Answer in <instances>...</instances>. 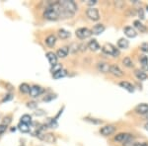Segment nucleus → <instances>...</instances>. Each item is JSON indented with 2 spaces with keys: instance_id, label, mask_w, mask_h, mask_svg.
Segmentation results:
<instances>
[{
  "instance_id": "nucleus-1",
  "label": "nucleus",
  "mask_w": 148,
  "mask_h": 146,
  "mask_svg": "<svg viewBox=\"0 0 148 146\" xmlns=\"http://www.w3.org/2000/svg\"><path fill=\"white\" fill-rule=\"evenodd\" d=\"M58 2L61 5V7L63 8L64 11L74 16V14L77 11V5H76L75 2L71 1V0H61V1H58Z\"/></svg>"
},
{
  "instance_id": "nucleus-2",
  "label": "nucleus",
  "mask_w": 148,
  "mask_h": 146,
  "mask_svg": "<svg viewBox=\"0 0 148 146\" xmlns=\"http://www.w3.org/2000/svg\"><path fill=\"white\" fill-rule=\"evenodd\" d=\"M102 51L107 56H111L113 57H118L120 56V51L112 44H105L102 47Z\"/></svg>"
},
{
  "instance_id": "nucleus-3",
  "label": "nucleus",
  "mask_w": 148,
  "mask_h": 146,
  "mask_svg": "<svg viewBox=\"0 0 148 146\" xmlns=\"http://www.w3.org/2000/svg\"><path fill=\"white\" fill-rule=\"evenodd\" d=\"M75 35H76V37H77L78 39L85 40V39L90 38L93 34H92L91 30H89L88 28H80V29H78V30H76Z\"/></svg>"
},
{
  "instance_id": "nucleus-4",
  "label": "nucleus",
  "mask_w": 148,
  "mask_h": 146,
  "mask_svg": "<svg viewBox=\"0 0 148 146\" xmlns=\"http://www.w3.org/2000/svg\"><path fill=\"white\" fill-rule=\"evenodd\" d=\"M133 139V135H131L130 133H119L114 136V140L118 141V142H123V143H126L130 142V141H132Z\"/></svg>"
},
{
  "instance_id": "nucleus-5",
  "label": "nucleus",
  "mask_w": 148,
  "mask_h": 146,
  "mask_svg": "<svg viewBox=\"0 0 148 146\" xmlns=\"http://www.w3.org/2000/svg\"><path fill=\"white\" fill-rule=\"evenodd\" d=\"M86 15H87V17L92 21H98L100 19L99 10H98L97 8H94V7H90L89 9H87Z\"/></svg>"
},
{
  "instance_id": "nucleus-6",
  "label": "nucleus",
  "mask_w": 148,
  "mask_h": 146,
  "mask_svg": "<svg viewBox=\"0 0 148 146\" xmlns=\"http://www.w3.org/2000/svg\"><path fill=\"white\" fill-rule=\"evenodd\" d=\"M114 131H116V126H114V125H111V124L103 126V127L100 129V133H101L102 135H104V136L112 135L114 132Z\"/></svg>"
},
{
  "instance_id": "nucleus-7",
  "label": "nucleus",
  "mask_w": 148,
  "mask_h": 146,
  "mask_svg": "<svg viewBox=\"0 0 148 146\" xmlns=\"http://www.w3.org/2000/svg\"><path fill=\"white\" fill-rule=\"evenodd\" d=\"M44 93V89H42V87H40V86H32L31 87V90H30V93H29V95H30V97L32 98H38L39 96H40Z\"/></svg>"
},
{
  "instance_id": "nucleus-8",
  "label": "nucleus",
  "mask_w": 148,
  "mask_h": 146,
  "mask_svg": "<svg viewBox=\"0 0 148 146\" xmlns=\"http://www.w3.org/2000/svg\"><path fill=\"white\" fill-rule=\"evenodd\" d=\"M110 73H112L114 76H116V77H123V75H125V73L123 72V70L119 67L118 65H116V64H113V65H111V68H110Z\"/></svg>"
},
{
  "instance_id": "nucleus-9",
  "label": "nucleus",
  "mask_w": 148,
  "mask_h": 146,
  "mask_svg": "<svg viewBox=\"0 0 148 146\" xmlns=\"http://www.w3.org/2000/svg\"><path fill=\"white\" fill-rule=\"evenodd\" d=\"M134 111H135V112H137V114H148V104H144V103H142V104L137 105V106L135 107Z\"/></svg>"
},
{
  "instance_id": "nucleus-10",
  "label": "nucleus",
  "mask_w": 148,
  "mask_h": 146,
  "mask_svg": "<svg viewBox=\"0 0 148 146\" xmlns=\"http://www.w3.org/2000/svg\"><path fill=\"white\" fill-rule=\"evenodd\" d=\"M110 68H111V65L107 62H99L97 64V69L102 73H108L110 72Z\"/></svg>"
},
{
  "instance_id": "nucleus-11",
  "label": "nucleus",
  "mask_w": 148,
  "mask_h": 146,
  "mask_svg": "<svg viewBox=\"0 0 148 146\" xmlns=\"http://www.w3.org/2000/svg\"><path fill=\"white\" fill-rule=\"evenodd\" d=\"M46 56L51 66L56 65L57 63V58H58V57H57L56 53H54V52H52V51H49V52H47Z\"/></svg>"
},
{
  "instance_id": "nucleus-12",
  "label": "nucleus",
  "mask_w": 148,
  "mask_h": 146,
  "mask_svg": "<svg viewBox=\"0 0 148 146\" xmlns=\"http://www.w3.org/2000/svg\"><path fill=\"white\" fill-rule=\"evenodd\" d=\"M69 53V47H59L56 51V56L59 58H64L68 56Z\"/></svg>"
},
{
  "instance_id": "nucleus-13",
  "label": "nucleus",
  "mask_w": 148,
  "mask_h": 146,
  "mask_svg": "<svg viewBox=\"0 0 148 146\" xmlns=\"http://www.w3.org/2000/svg\"><path fill=\"white\" fill-rule=\"evenodd\" d=\"M123 32H125V35L127 38H135L137 35L136 31H135L132 27H130V26L123 29Z\"/></svg>"
},
{
  "instance_id": "nucleus-14",
  "label": "nucleus",
  "mask_w": 148,
  "mask_h": 146,
  "mask_svg": "<svg viewBox=\"0 0 148 146\" xmlns=\"http://www.w3.org/2000/svg\"><path fill=\"white\" fill-rule=\"evenodd\" d=\"M105 31V26L103 24H97L92 28L91 32L93 35H100Z\"/></svg>"
},
{
  "instance_id": "nucleus-15",
  "label": "nucleus",
  "mask_w": 148,
  "mask_h": 146,
  "mask_svg": "<svg viewBox=\"0 0 148 146\" xmlns=\"http://www.w3.org/2000/svg\"><path fill=\"white\" fill-rule=\"evenodd\" d=\"M119 85H120L121 88H123V89H125L126 91H128L130 93L134 92V87H133V85L131 84V83L127 82V81H121Z\"/></svg>"
},
{
  "instance_id": "nucleus-16",
  "label": "nucleus",
  "mask_w": 148,
  "mask_h": 146,
  "mask_svg": "<svg viewBox=\"0 0 148 146\" xmlns=\"http://www.w3.org/2000/svg\"><path fill=\"white\" fill-rule=\"evenodd\" d=\"M40 139L47 141V142H49V143L56 142V137H54V135L51 134V133H42V136H40Z\"/></svg>"
},
{
  "instance_id": "nucleus-17",
  "label": "nucleus",
  "mask_w": 148,
  "mask_h": 146,
  "mask_svg": "<svg viewBox=\"0 0 148 146\" xmlns=\"http://www.w3.org/2000/svg\"><path fill=\"white\" fill-rule=\"evenodd\" d=\"M46 44H47V47H52L54 45L56 44V37L54 35H49V36H47V39H46Z\"/></svg>"
},
{
  "instance_id": "nucleus-18",
  "label": "nucleus",
  "mask_w": 148,
  "mask_h": 146,
  "mask_svg": "<svg viewBox=\"0 0 148 146\" xmlns=\"http://www.w3.org/2000/svg\"><path fill=\"white\" fill-rule=\"evenodd\" d=\"M88 49H90L92 51H96L98 49H100V45L98 44V42L96 40H91L88 42Z\"/></svg>"
},
{
  "instance_id": "nucleus-19",
  "label": "nucleus",
  "mask_w": 148,
  "mask_h": 146,
  "mask_svg": "<svg viewBox=\"0 0 148 146\" xmlns=\"http://www.w3.org/2000/svg\"><path fill=\"white\" fill-rule=\"evenodd\" d=\"M133 25H134V27L137 29L138 31H140L141 33H146L147 31H148V29L145 27L143 24L140 22V21H138V20H136V21H134L133 22Z\"/></svg>"
},
{
  "instance_id": "nucleus-20",
  "label": "nucleus",
  "mask_w": 148,
  "mask_h": 146,
  "mask_svg": "<svg viewBox=\"0 0 148 146\" xmlns=\"http://www.w3.org/2000/svg\"><path fill=\"white\" fill-rule=\"evenodd\" d=\"M57 35H58L59 39H61V40H66V39H68V38H70V33H69L68 31L64 30V29H60V30H58Z\"/></svg>"
},
{
  "instance_id": "nucleus-21",
  "label": "nucleus",
  "mask_w": 148,
  "mask_h": 146,
  "mask_svg": "<svg viewBox=\"0 0 148 146\" xmlns=\"http://www.w3.org/2000/svg\"><path fill=\"white\" fill-rule=\"evenodd\" d=\"M128 45H130V42L126 39H125V38H121V39L118 40V47H120V49H125L128 47Z\"/></svg>"
},
{
  "instance_id": "nucleus-22",
  "label": "nucleus",
  "mask_w": 148,
  "mask_h": 146,
  "mask_svg": "<svg viewBox=\"0 0 148 146\" xmlns=\"http://www.w3.org/2000/svg\"><path fill=\"white\" fill-rule=\"evenodd\" d=\"M135 76L137 77V79H139V80H141V81H144V80H146L147 79V74L144 72L143 70H135Z\"/></svg>"
},
{
  "instance_id": "nucleus-23",
  "label": "nucleus",
  "mask_w": 148,
  "mask_h": 146,
  "mask_svg": "<svg viewBox=\"0 0 148 146\" xmlns=\"http://www.w3.org/2000/svg\"><path fill=\"white\" fill-rule=\"evenodd\" d=\"M65 76H67V71H66L65 69H61V70H59L58 72L52 74V77L54 79H60V78L65 77Z\"/></svg>"
},
{
  "instance_id": "nucleus-24",
  "label": "nucleus",
  "mask_w": 148,
  "mask_h": 146,
  "mask_svg": "<svg viewBox=\"0 0 148 146\" xmlns=\"http://www.w3.org/2000/svg\"><path fill=\"white\" fill-rule=\"evenodd\" d=\"M19 90H20V92L23 93V94H29L31 90V87L27 83H22V84L20 85V87H19Z\"/></svg>"
},
{
  "instance_id": "nucleus-25",
  "label": "nucleus",
  "mask_w": 148,
  "mask_h": 146,
  "mask_svg": "<svg viewBox=\"0 0 148 146\" xmlns=\"http://www.w3.org/2000/svg\"><path fill=\"white\" fill-rule=\"evenodd\" d=\"M140 64L143 71H148V57L147 56H142L140 58Z\"/></svg>"
},
{
  "instance_id": "nucleus-26",
  "label": "nucleus",
  "mask_w": 148,
  "mask_h": 146,
  "mask_svg": "<svg viewBox=\"0 0 148 146\" xmlns=\"http://www.w3.org/2000/svg\"><path fill=\"white\" fill-rule=\"evenodd\" d=\"M19 127V130L21 131V132L23 133H27L30 131V125L29 124H26V123H20L18 125Z\"/></svg>"
},
{
  "instance_id": "nucleus-27",
  "label": "nucleus",
  "mask_w": 148,
  "mask_h": 146,
  "mask_svg": "<svg viewBox=\"0 0 148 146\" xmlns=\"http://www.w3.org/2000/svg\"><path fill=\"white\" fill-rule=\"evenodd\" d=\"M21 123H26V124H30L32 123V117L30 114H23L21 117Z\"/></svg>"
},
{
  "instance_id": "nucleus-28",
  "label": "nucleus",
  "mask_w": 148,
  "mask_h": 146,
  "mask_svg": "<svg viewBox=\"0 0 148 146\" xmlns=\"http://www.w3.org/2000/svg\"><path fill=\"white\" fill-rule=\"evenodd\" d=\"M123 65H125V67H128V68H130V67H132V66H133L132 60L130 59V57H125V58H123Z\"/></svg>"
},
{
  "instance_id": "nucleus-29",
  "label": "nucleus",
  "mask_w": 148,
  "mask_h": 146,
  "mask_svg": "<svg viewBox=\"0 0 148 146\" xmlns=\"http://www.w3.org/2000/svg\"><path fill=\"white\" fill-rule=\"evenodd\" d=\"M61 69H63V68H62V64H60V63H56V65L51 66V72L52 74H54V73L58 72L59 70H61Z\"/></svg>"
},
{
  "instance_id": "nucleus-30",
  "label": "nucleus",
  "mask_w": 148,
  "mask_h": 146,
  "mask_svg": "<svg viewBox=\"0 0 148 146\" xmlns=\"http://www.w3.org/2000/svg\"><path fill=\"white\" fill-rule=\"evenodd\" d=\"M84 119L86 121H88V123H91L93 124H101V123H103V121H101V119H91V118H85Z\"/></svg>"
},
{
  "instance_id": "nucleus-31",
  "label": "nucleus",
  "mask_w": 148,
  "mask_h": 146,
  "mask_svg": "<svg viewBox=\"0 0 148 146\" xmlns=\"http://www.w3.org/2000/svg\"><path fill=\"white\" fill-rule=\"evenodd\" d=\"M2 123H3V124H5V125L8 126L9 124H10L12 123V117L11 116H6L4 117L3 119H2Z\"/></svg>"
},
{
  "instance_id": "nucleus-32",
  "label": "nucleus",
  "mask_w": 148,
  "mask_h": 146,
  "mask_svg": "<svg viewBox=\"0 0 148 146\" xmlns=\"http://www.w3.org/2000/svg\"><path fill=\"white\" fill-rule=\"evenodd\" d=\"M140 49L143 52H148V42H143L141 47H140Z\"/></svg>"
},
{
  "instance_id": "nucleus-33",
  "label": "nucleus",
  "mask_w": 148,
  "mask_h": 146,
  "mask_svg": "<svg viewBox=\"0 0 148 146\" xmlns=\"http://www.w3.org/2000/svg\"><path fill=\"white\" fill-rule=\"evenodd\" d=\"M7 130V125H5V124H0V135H2L4 132Z\"/></svg>"
},
{
  "instance_id": "nucleus-34",
  "label": "nucleus",
  "mask_w": 148,
  "mask_h": 146,
  "mask_svg": "<svg viewBox=\"0 0 148 146\" xmlns=\"http://www.w3.org/2000/svg\"><path fill=\"white\" fill-rule=\"evenodd\" d=\"M137 14H138V16H139V18L141 19V20H144L145 15H144V11H143V9H139L138 12H137Z\"/></svg>"
},
{
  "instance_id": "nucleus-35",
  "label": "nucleus",
  "mask_w": 148,
  "mask_h": 146,
  "mask_svg": "<svg viewBox=\"0 0 148 146\" xmlns=\"http://www.w3.org/2000/svg\"><path fill=\"white\" fill-rule=\"evenodd\" d=\"M114 5H116V8H121L123 6H125V3H123V1H116L114 2Z\"/></svg>"
},
{
  "instance_id": "nucleus-36",
  "label": "nucleus",
  "mask_w": 148,
  "mask_h": 146,
  "mask_svg": "<svg viewBox=\"0 0 148 146\" xmlns=\"http://www.w3.org/2000/svg\"><path fill=\"white\" fill-rule=\"evenodd\" d=\"M27 106L29 108H31V109H35V108L38 107V105H37V103H35V102H30V103H28Z\"/></svg>"
},
{
  "instance_id": "nucleus-37",
  "label": "nucleus",
  "mask_w": 148,
  "mask_h": 146,
  "mask_svg": "<svg viewBox=\"0 0 148 146\" xmlns=\"http://www.w3.org/2000/svg\"><path fill=\"white\" fill-rule=\"evenodd\" d=\"M56 95H49V97H46L44 99V101H49V100H51V99H54V98H56Z\"/></svg>"
},
{
  "instance_id": "nucleus-38",
  "label": "nucleus",
  "mask_w": 148,
  "mask_h": 146,
  "mask_svg": "<svg viewBox=\"0 0 148 146\" xmlns=\"http://www.w3.org/2000/svg\"><path fill=\"white\" fill-rule=\"evenodd\" d=\"M97 3V0H89V2H87V4L89 6H93Z\"/></svg>"
},
{
  "instance_id": "nucleus-39",
  "label": "nucleus",
  "mask_w": 148,
  "mask_h": 146,
  "mask_svg": "<svg viewBox=\"0 0 148 146\" xmlns=\"http://www.w3.org/2000/svg\"><path fill=\"white\" fill-rule=\"evenodd\" d=\"M12 98H13V97H12V95L10 94V95H9V97H5V98H4V99L2 100V102H5V101H8V100H11Z\"/></svg>"
},
{
  "instance_id": "nucleus-40",
  "label": "nucleus",
  "mask_w": 148,
  "mask_h": 146,
  "mask_svg": "<svg viewBox=\"0 0 148 146\" xmlns=\"http://www.w3.org/2000/svg\"><path fill=\"white\" fill-rule=\"evenodd\" d=\"M144 127H145V129H146V130H148V123H145Z\"/></svg>"
},
{
  "instance_id": "nucleus-41",
  "label": "nucleus",
  "mask_w": 148,
  "mask_h": 146,
  "mask_svg": "<svg viewBox=\"0 0 148 146\" xmlns=\"http://www.w3.org/2000/svg\"><path fill=\"white\" fill-rule=\"evenodd\" d=\"M147 10H148V6H147Z\"/></svg>"
},
{
  "instance_id": "nucleus-42",
  "label": "nucleus",
  "mask_w": 148,
  "mask_h": 146,
  "mask_svg": "<svg viewBox=\"0 0 148 146\" xmlns=\"http://www.w3.org/2000/svg\"><path fill=\"white\" fill-rule=\"evenodd\" d=\"M21 146H25V145H21Z\"/></svg>"
}]
</instances>
